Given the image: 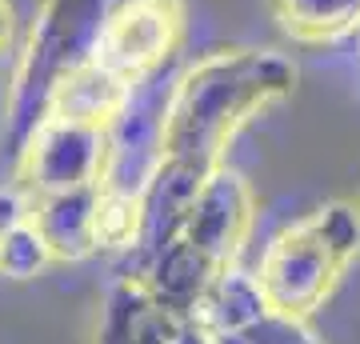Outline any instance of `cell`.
I'll return each instance as SVG.
<instances>
[{
    "mask_svg": "<svg viewBox=\"0 0 360 344\" xmlns=\"http://www.w3.org/2000/svg\"><path fill=\"white\" fill-rule=\"evenodd\" d=\"M296 89V64L276 49H217L172 80L165 125V165L144 192L141 241L172 229L184 204L224 168L229 144L252 120L284 104Z\"/></svg>",
    "mask_w": 360,
    "mask_h": 344,
    "instance_id": "1",
    "label": "cell"
},
{
    "mask_svg": "<svg viewBox=\"0 0 360 344\" xmlns=\"http://www.w3.org/2000/svg\"><path fill=\"white\" fill-rule=\"evenodd\" d=\"M252 217L257 200L248 180L232 168H220L196 189V196L184 204L176 224L160 241L129 253L120 276L141 281L165 308L188 320L208 284L236 265L252 232Z\"/></svg>",
    "mask_w": 360,
    "mask_h": 344,
    "instance_id": "2",
    "label": "cell"
},
{
    "mask_svg": "<svg viewBox=\"0 0 360 344\" xmlns=\"http://www.w3.org/2000/svg\"><path fill=\"white\" fill-rule=\"evenodd\" d=\"M108 0H40L32 28L16 52L8 104H4V144L20 156L32 132L52 116L68 80L96 56Z\"/></svg>",
    "mask_w": 360,
    "mask_h": 344,
    "instance_id": "3",
    "label": "cell"
},
{
    "mask_svg": "<svg viewBox=\"0 0 360 344\" xmlns=\"http://www.w3.org/2000/svg\"><path fill=\"white\" fill-rule=\"evenodd\" d=\"M356 260L360 208L348 200H324L272 236L257 265V281L269 308L309 320Z\"/></svg>",
    "mask_w": 360,
    "mask_h": 344,
    "instance_id": "4",
    "label": "cell"
},
{
    "mask_svg": "<svg viewBox=\"0 0 360 344\" xmlns=\"http://www.w3.org/2000/svg\"><path fill=\"white\" fill-rule=\"evenodd\" d=\"M188 8L184 0H116L104 20L92 64L104 77L132 92L136 84L172 72L184 44Z\"/></svg>",
    "mask_w": 360,
    "mask_h": 344,
    "instance_id": "5",
    "label": "cell"
},
{
    "mask_svg": "<svg viewBox=\"0 0 360 344\" xmlns=\"http://www.w3.org/2000/svg\"><path fill=\"white\" fill-rule=\"evenodd\" d=\"M104 156H108V128L68 113H52L16 156L20 196L44 200L60 192L92 189L104 180Z\"/></svg>",
    "mask_w": 360,
    "mask_h": 344,
    "instance_id": "6",
    "label": "cell"
},
{
    "mask_svg": "<svg viewBox=\"0 0 360 344\" xmlns=\"http://www.w3.org/2000/svg\"><path fill=\"white\" fill-rule=\"evenodd\" d=\"M176 72L144 80L132 89L124 108L108 125V156H104L101 189L112 196L144 200L165 165V125H168V96H172Z\"/></svg>",
    "mask_w": 360,
    "mask_h": 344,
    "instance_id": "7",
    "label": "cell"
},
{
    "mask_svg": "<svg viewBox=\"0 0 360 344\" xmlns=\"http://www.w3.org/2000/svg\"><path fill=\"white\" fill-rule=\"evenodd\" d=\"M184 317L165 308L141 281L120 276L108 288L96 324V344H176Z\"/></svg>",
    "mask_w": 360,
    "mask_h": 344,
    "instance_id": "8",
    "label": "cell"
},
{
    "mask_svg": "<svg viewBox=\"0 0 360 344\" xmlns=\"http://www.w3.org/2000/svg\"><path fill=\"white\" fill-rule=\"evenodd\" d=\"M96 208H101V184L28 200V217L49 241L56 260H84L96 253Z\"/></svg>",
    "mask_w": 360,
    "mask_h": 344,
    "instance_id": "9",
    "label": "cell"
},
{
    "mask_svg": "<svg viewBox=\"0 0 360 344\" xmlns=\"http://www.w3.org/2000/svg\"><path fill=\"white\" fill-rule=\"evenodd\" d=\"M260 312H269V300L260 293L257 272H240L232 265L229 272H220L217 281L208 284V293L200 296V305L188 320H196L208 336H220V332L245 329Z\"/></svg>",
    "mask_w": 360,
    "mask_h": 344,
    "instance_id": "10",
    "label": "cell"
},
{
    "mask_svg": "<svg viewBox=\"0 0 360 344\" xmlns=\"http://www.w3.org/2000/svg\"><path fill=\"white\" fill-rule=\"evenodd\" d=\"M272 13L296 44H333L360 28V0H272Z\"/></svg>",
    "mask_w": 360,
    "mask_h": 344,
    "instance_id": "11",
    "label": "cell"
},
{
    "mask_svg": "<svg viewBox=\"0 0 360 344\" xmlns=\"http://www.w3.org/2000/svg\"><path fill=\"white\" fill-rule=\"evenodd\" d=\"M52 260H56V256H52L49 241L40 236L32 217H25L13 232H8V241H4L0 276H8V281H32V276H40V272L52 265Z\"/></svg>",
    "mask_w": 360,
    "mask_h": 344,
    "instance_id": "12",
    "label": "cell"
},
{
    "mask_svg": "<svg viewBox=\"0 0 360 344\" xmlns=\"http://www.w3.org/2000/svg\"><path fill=\"white\" fill-rule=\"evenodd\" d=\"M212 344H321V340L312 336V329L300 317H284V312L269 308L257 320H248L245 329L212 336Z\"/></svg>",
    "mask_w": 360,
    "mask_h": 344,
    "instance_id": "13",
    "label": "cell"
},
{
    "mask_svg": "<svg viewBox=\"0 0 360 344\" xmlns=\"http://www.w3.org/2000/svg\"><path fill=\"white\" fill-rule=\"evenodd\" d=\"M28 217V200L20 196V189H0V253H4V241L8 232Z\"/></svg>",
    "mask_w": 360,
    "mask_h": 344,
    "instance_id": "14",
    "label": "cell"
},
{
    "mask_svg": "<svg viewBox=\"0 0 360 344\" xmlns=\"http://www.w3.org/2000/svg\"><path fill=\"white\" fill-rule=\"evenodd\" d=\"M16 56V16H13V4L0 0V68Z\"/></svg>",
    "mask_w": 360,
    "mask_h": 344,
    "instance_id": "15",
    "label": "cell"
},
{
    "mask_svg": "<svg viewBox=\"0 0 360 344\" xmlns=\"http://www.w3.org/2000/svg\"><path fill=\"white\" fill-rule=\"evenodd\" d=\"M352 40H356V64H360V28H356V37H352Z\"/></svg>",
    "mask_w": 360,
    "mask_h": 344,
    "instance_id": "16",
    "label": "cell"
}]
</instances>
